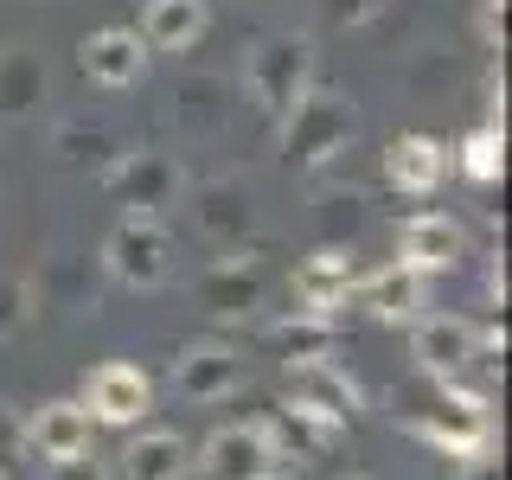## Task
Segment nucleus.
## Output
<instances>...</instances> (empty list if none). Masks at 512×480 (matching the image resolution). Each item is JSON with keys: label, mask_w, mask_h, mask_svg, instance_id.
Instances as JSON below:
<instances>
[{"label": "nucleus", "mask_w": 512, "mask_h": 480, "mask_svg": "<svg viewBox=\"0 0 512 480\" xmlns=\"http://www.w3.org/2000/svg\"><path fill=\"white\" fill-rule=\"evenodd\" d=\"M352 295L365 301L372 320H391V327H410V320L423 314V276H416L410 263H384L378 276L352 282Z\"/></svg>", "instance_id": "aec40b11"}, {"label": "nucleus", "mask_w": 512, "mask_h": 480, "mask_svg": "<svg viewBox=\"0 0 512 480\" xmlns=\"http://www.w3.org/2000/svg\"><path fill=\"white\" fill-rule=\"evenodd\" d=\"M212 26V7L205 0H148V20H141V45L154 52H192Z\"/></svg>", "instance_id": "5701e85b"}, {"label": "nucleus", "mask_w": 512, "mask_h": 480, "mask_svg": "<svg viewBox=\"0 0 512 480\" xmlns=\"http://www.w3.org/2000/svg\"><path fill=\"white\" fill-rule=\"evenodd\" d=\"M352 282H359V269H352V250L340 244H320L308 263L295 269V301L308 314H340L352 301Z\"/></svg>", "instance_id": "f3484780"}, {"label": "nucleus", "mask_w": 512, "mask_h": 480, "mask_svg": "<svg viewBox=\"0 0 512 480\" xmlns=\"http://www.w3.org/2000/svg\"><path fill=\"white\" fill-rule=\"evenodd\" d=\"M276 474V448L263 423H224L199 448V480H269Z\"/></svg>", "instance_id": "f8f14e48"}, {"label": "nucleus", "mask_w": 512, "mask_h": 480, "mask_svg": "<svg viewBox=\"0 0 512 480\" xmlns=\"http://www.w3.org/2000/svg\"><path fill=\"white\" fill-rule=\"evenodd\" d=\"M269 480H282V474H269Z\"/></svg>", "instance_id": "f704fd0d"}, {"label": "nucleus", "mask_w": 512, "mask_h": 480, "mask_svg": "<svg viewBox=\"0 0 512 480\" xmlns=\"http://www.w3.org/2000/svg\"><path fill=\"white\" fill-rule=\"evenodd\" d=\"M96 263L122 288H160L173 276V237L160 231L154 218H122L116 231L103 237V256H96Z\"/></svg>", "instance_id": "423d86ee"}, {"label": "nucleus", "mask_w": 512, "mask_h": 480, "mask_svg": "<svg viewBox=\"0 0 512 480\" xmlns=\"http://www.w3.org/2000/svg\"><path fill=\"white\" fill-rule=\"evenodd\" d=\"M45 480H109V474H103V461H96L90 448H84V455H64V461H52V468H45Z\"/></svg>", "instance_id": "473e14b6"}, {"label": "nucleus", "mask_w": 512, "mask_h": 480, "mask_svg": "<svg viewBox=\"0 0 512 480\" xmlns=\"http://www.w3.org/2000/svg\"><path fill=\"white\" fill-rule=\"evenodd\" d=\"M448 71H455V64H442V58L423 52V58L410 64V90H416V96H442V90H448Z\"/></svg>", "instance_id": "2f4dec72"}, {"label": "nucleus", "mask_w": 512, "mask_h": 480, "mask_svg": "<svg viewBox=\"0 0 512 480\" xmlns=\"http://www.w3.org/2000/svg\"><path fill=\"white\" fill-rule=\"evenodd\" d=\"M442 173H448V148L436 135H397L384 148V180L397 192H410V199H429L442 186Z\"/></svg>", "instance_id": "6ab92c4d"}, {"label": "nucleus", "mask_w": 512, "mask_h": 480, "mask_svg": "<svg viewBox=\"0 0 512 480\" xmlns=\"http://www.w3.org/2000/svg\"><path fill=\"white\" fill-rule=\"evenodd\" d=\"M410 359L423 378H461L480 359V327L461 314H416L410 320Z\"/></svg>", "instance_id": "9d476101"}, {"label": "nucleus", "mask_w": 512, "mask_h": 480, "mask_svg": "<svg viewBox=\"0 0 512 480\" xmlns=\"http://www.w3.org/2000/svg\"><path fill=\"white\" fill-rule=\"evenodd\" d=\"M461 173H468L474 186H493L506 173V128L500 122H480L468 141H461Z\"/></svg>", "instance_id": "cd10ccee"}, {"label": "nucleus", "mask_w": 512, "mask_h": 480, "mask_svg": "<svg viewBox=\"0 0 512 480\" xmlns=\"http://www.w3.org/2000/svg\"><path fill=\"white\" fill-rule=\"evenodd\" d=\"M461 480H500V461H493V448H487V455H474V461H461Z\"/></svg>", "instance_id": "72a5a7b5"}, {"label": "nucleus", "mask_w": 512, "mask_h": 480, "mask_svg": "<svg viewBox=\"0 0 512 480\" xmlns=\"http://www.w3.org/2000/svg\"><path fill=\"white\" fill-rule=\"evenodd\" d=\"M397 423L410 429L416 442L442 448L448 461H474L493 448V416H487V397L480 391H461L455 378H423L404 391V410H397Z\"/></svg>", "instance_id": "f257e3e1"}, {"label": "nucleus", "mask_w": 512, "mask_h": 480, "mask_svg": "<svg viewBox=\"0 0 512 480\" xmlns=\"http://www.w3.org/2000/svg\"><path fill=\"white\" fill-rule=\"evenodd\" d=\"M77 64H84V77L103 84V90H135L141 77H148V45L128 26H103L77 45Z\"/></svg>", "instance_id": "4468645a"}, {"label": "nucleus", "mask_w": 512, "mask_h": 480, "mask_svg": "<svg viewBox=\"0 0 512 480\" xmlns=\"http://www.w3.org/2000/svg\"><path fill=\"white\" fill-rule=\"evenodd\" d=\"M244 378H250L244 352L218 340H199L173 359V397H186V404H224V397L244 391Z\"/></svg>", "instance_id": "9b49d317"}, {"label": "nucleus", "mask_w": 512, "mask_h": 480, "mask_svg": "<svg viewBox=\"0 0 512 480\" xmlns=\"http://www.w3.org/2000/svg\"><path fill=\"white\" fill-rule=\"evenodd\" d=\"M333 340H340L333 314H308V308H295L288 320L269 327V346L282 352V365L288 359H333Z\"/></svg>", "instance_id": "a878e982"}, {"label": "nucleus", "mask_w": 512, "mask_h": 480, "mask_svg": "<svg viewBox=\"0 0 512 480\" xmlns=\"http://www.w3.org/2000/svg\"><path fill=\"white\" fill-rule=\"evenodd\" d=\"M461 250H468V237H461V224L448 212H410L404 224H397V263H410L416 276L455 269Z\"/></svg>", "instance_id": "2eb2a0df"}, {"label": "nucleus", "mask_w": 512, "mask_h": 480, "mask_svg": "<svg viewBox=\"0 0 512 480\" xmlns=\"http://www.w3.org/2000/svg\"><path fill=\"white\" fill-rule=\"evenodd\" d=\"M359 224H365V192H327V199L314 205V231H320V244H340L352 250V237H359Z\"/></svg>", "instance_id": "bb28decb"}, {"label": "nucleus", "mask_w": 512, "mask_h": 480, "mask_svg": "<svg viewBox=\"0 0 512 480\" xmlns=\"http://www.w3.org/2000/svg\"><path fill=\"white\" fill-rule=\"evenodd\" d=\"M32 301H39V308H64V314H96L103 308L84 256H45L39 276H32Z\"/></svg>", "instance_id": "412c9836"}, {"label": "nucleus", "mask_w": 512, "mask_h": 480, "mask_svg": "<svg viewBox=\"0 0 512 480\" xmlns=\"http://www.w3.org/2000/svg\"><path fill=\"white\" fill-rule=\"evenodd\" d=\"M90 436H96V423L77 397H52V404H39V416H26V448H39L45 461L84 455Z\"/></svg>", "instance_id": "a211bd4d"}, {"label": "nucleus", "mask_w": 512, "mask_h": 480, "mask_svg": "<svg viewBox=\"0 0 512 480\" xmlns=\"http://www.w3.org/2000/svg\"><path fill=\"white\" fill-rule=\"evenodd\" d=\"M237 84L231 77H218V71H186L180 84L167 90V122L180 128L186 141H218L224 128H231L237 116Z\"/></svg>", "instance_id": "1a4fd4ad"}, {"label": "nucleus", "mask_w": 512, "mask_h": 480, "mask_svg": "<svg viewBox=\"0 0 512 480\" xmlns=\"http://www.w3.org/2000/svg\"><path fill=\"white\" fill-rule=\"evenodd\" d=\"M282 404H301L308 416H320V423H333V429H346L352 416H359V384H352L333 359H288L282 365Z\"/></svg>", "instance_id": "0eeeda50"}, {"label": "nucleus", "mask_w": 512, "mask_h": 480, "mask_svg": "<svg viewBox=\"0 0 512 480\" xmlns=\"http://www.w3.org/2000/svg\"><path fill=\"white\" fill-rule=\"evenodd\" d=\"M32 314H39V301H32V282H26V276H0V340L26 333Z\"/></svg>", "instance_id": "c85d7f7f"}, {"label": "nucleus", "mask_w": 512, "mask_h": 480, "mask_svg": "<svg viewBox=\"0 0 512 480\" xmlns=\"http://www.w3.org/2000/svg\"><path fill=\"white\" fill-rule=\"evenodd\" d=\"M52 154H58V167H71V173H109L128 154V141L109 135V128H96V122H58Z\"/></svg>", "instance_id": "b1692460"}, {"label": "nucleus", "mask_w": 512, "mask_h": 480, "mask_svg": "<svg viewBox=\"0 0 512 480\" xmlns=\"http://www.w3.org/2000/svg\"><path fill=\"white\" fill-rule=\"evenodd\" d=\"M352 135H359V103H352L346 90L314 84L282 116V160H288V173H327L333 160L352 148Z\"/></svg>", "instance_id": "f03ea898"}, {"label": "nucleus", "mask_w": 512, "mask_h": 480, "mask_svg": "<svg viewBox=\"0 0 512 480\" xmlns=\"http://www.w3.org/2000/svg\"><path fill=\"white\" fill-rule=\"evenodd\" d=\"M52 96V71L32 45H0V122H32Z\"/></svg>", "instance_id": "dca6fc26"}, {"label": "nucleus", "mask_w": 512, "mask_h": 480, "mask_svg": "<svg viewBox=\"0 0 512 480\" xmlns=\"http://www.w3.org/2000/svg\"><path fill=\"white\" fill-rule=\"evenodd\" d=\"M192 199V231L212 250H244L256 237V199L237 173H212V180H186Z\"/></svg>", "instance_id": "39448f33"}, {"label": "nucleus", "mask_w": 512, "mask_h": 480, "mask_svg": "<svg viewBox=\"0 0 512 480\" xmlns=\"http://www.w3.org/2000/svg\"><path fill=\"white\" fill-rule=\"evenodd\" d=\"M186 468H192V455L173 429H148V436H135L122 448V480H186Z\"/></svg>", "instance_id": "393cba45"}, {"label": "nucleus", "mask_w": 512, "mask_h": 480, "mask_svg": "<svg viewBox=\"0 0 512 480\" xmlns=\"http://www.w3.org/2000/svg\"><path fill=\"white\" fill-rule=\"evenodd\" d=\"M103 192L122 205L128 218H160L167 205L186 199V167L167 148H128L109 173H96Z\"/></svg>", "instance_id": "20e7f679"}, {"label": "nucleus", "mask_w": 512, "mask_h": 480, "mask_svg": "<svg viewBox=\"0 0 512 480\" xmlns=\"http://www.w3.org/2000/svg\"><path fill=\"white\" fill-rule=\"evenodd\" d=\"M263 436L269 448H276V461H320V455H333V442H340V429L333 423H320V416H308L301 404H276L263 416Z\"/></svg>", "instance_id": "4be33fe9"}, {"label": "nucleus", "mask_w": 512, "mask_h": 480, "mask_svg": "<svg viewBox=\"0 0 512 480\" xmlns=\"http://www.w3.org/2000/svg\"><path fill=\"white\" fill-rule=\"evenodd\" d=\"M244 90L269 122H282L314 90V39L308 32H269V39H256L244 58Z\"/></svg>", "instance_id": "7ed1b4c3"}, {"label": "nucleus", "mask_w": 512, "mask_h": 480, "mask_svg": "<svg viewBox=\"0 0 512 480\" xmlns=\"http://www.w3.org/2000/svg\"><path fill=\"white\" fill-rule=\"evenodd\" d=\"M77 404L90 410V423H109V429H128V423H141L154 404V384L141 365H122V359H109V365H96V372L84 378V397Z\"/></svg>", "instance_id": "ddd939ff"}, {"label": "nucleus", "mask_w": 512, "mask_h": 480, "mask_svg": "<svg viewBox=\"0 0 512 480\" xmlns=\"http://www.w3.org/2000/svg\"><path fill=\"white\" fill-rule=\"evenodd\" d=\"M384 7H391V0H320V20L352 32V26H372Z\"/></svg>", "instance_id": "7c9ffc66"}, {"label": "nucleus", "mask_w": 512, "mask_h": 480, "mask_svg": "<svg viewBox=\"0 0 512 480\" xmlns=\"http://www.w3.org/2000/svg\"><path fill=\"white\" fill-rule=\"evenodd\" d=\"M269 295V276L256 256H218V263H205L199 276H192V301H199L212 320H250L256 308H263Z\"/></svg>", "instance_id": "6e6552de"}, {"label": "nucleus", "mask_w": 512, "mask_h": 480, "mask_svg": "<svg viewBox=\"0 0 512 480\" xmlns=\"http://www.w3.org/2000/svg\"><path fill=\"white\" fill-rule=\"evenodd\" d=\"M20 461H26V416H20V404L0 397V480L20 474Z\"/></svg>", "instance_id": "c756f323"}]
</instances>
